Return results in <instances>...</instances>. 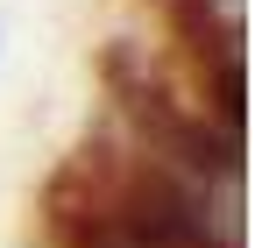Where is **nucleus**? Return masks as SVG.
<instances>
[{
	"mask_svg": "<svg viewBox=\"0 0 255 248\" xmlns=\"http://www.w3.org/2000/svg\"><path fill=\"white\" fill-rule=\"evenodd\" d=\"M0 57H7V14H0Z\"/></svg>",
	"mask_w": 255,
	"mask_h": 248,
	"instance_id": "obj_1",
	"label": "nucleus"
}]
</instances>
